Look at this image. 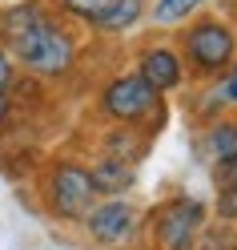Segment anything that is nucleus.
<instances>
[{"instance_id": "13", "label": "nucleus", "mask_w": 237, "mask_h": 250, "mask_svg": "<svg viewBox=\"0 0 237 250\" xmlns=\"http://www.w3.org/2000/svg\"><path fill=\"white\" fill-rule=\"evenodd\" d=\"M113 4H117V0H56V8L65 12V17L81 21V24H89V28L97 24V21H101Z\"/></svg>"}, {"instance_id": "12", "label": "nucleus", "mask_w": 237, "mask_h": 250, "mask_svg": "<svg viewBox=\"0 0 237 250\" xmlns=\"http://www.w3.org/2000/svg\"><path fill=\"white\" fill-rule=\"evenodd\" d=\"M201 8H205V0H153L149 21H153L157 28H177V24H185V21H193Z\"/></svg>"}, {"instance_id": "4", "label": "nucleus", "mask_w": 237, "mask_h": 250, "mask_svg": "<svg viewBox=\"0 0 237 250\" xmlns=\"http://www.w3.org/2000/svg\"><path fill=\"white\" fill-rule=\"evenodd\" d=\"M177 49L193 77H221L237 61V33L221 17H197L181 28Z\"/></svg>"}, {"instance_id": "2", "label": "nucleus", "mask_w": 237, "mask_h": 250, "mask_svg": "<svg viewBox=\"0 0 237 250\" xmlns=\"http://www.w3.org/2000/svg\"><path fill=\"white\" fill-rule=\"evenodd\" d=\"M209 222V202L197 194H169L145 210V246L149 250H197V238Z\"/></svg>"}, {"instance_id": "5", "label": "nucleus", "mask_w": 237, "mask_h": 250, "mask_svg": "<svg viewBox=\"0 0 237 250\" xmlns=\"http://www.w3.org/2000/svg\"><path fill=\"white\" fill-rule=\"evenodd\" d=\"M97 109L113 121V125H129V129H141L145 121L161 125L165 117V101L141 73H117L113 81L101 89Z\"/></svg>"}, {"instance_id": "20", "label": "nucleus", "mask_w": 237, "mask_h": 250, "mask_svg": "<svg viewBox=\"0 0 237 250\" xmlns=\"http://www.w3.org/2000/svg\"><path fill=\"white\" fill-rule=\"evenodd\" d=\"M233 250H237V238H233Z\"/></svg>"}, {"instance_id": "7", "label": "nucleus", "mask_w": 237, "mask_h": 250, "mask_svg": "<svg viewBox=\"0 0 237 250\" xmlns=\"http://www.w3.org/2000/svg\"><path fill=\"white\" fill-rule=\"evenodd\" d=\"M133 73H141L161 97L165 93H177L185 85V77H189L177 44H145V49L137 53V69Z\"/></svg>"}, {"instance_id": "15", "label": "nucleus", "mask_w": 237, "mask_h": 250, "mask_svg": "<svg viewBox=\"0 0 237 250\" xmlns=\"http://www.w3.org/2000/svg\"><path fill=\"white\" fill-rule=\"evenodd\" d=\"M213 222L237 230V186H229V190H217V198H213Z\"/></svg>"}, {"instance_id": "14", "label": "nucleus", "mask_w": 237, "mask_h": 250, "mask_svg": "<svg viewBox=\"0 0 237 250\" xmlns=\"http://www.w3.org/2000/svg\"><path fill=\"white\" fill-rule=\"evenodd\" d=\"M233 238H237V230H229V226H221V222H205V230H201V238H197V250H233Z\"/></svg>"}, {"instance_id": "11", "label": "nucleus", "mask_w": 237, "mask_h": 250, "mask_svg": "<svg viewBox=\"0 0 237 250\" xmlns=\"http://www.w3.org/2000/svg\"><path fill=\"white\" fill-rule=\"evenodd\" d=\"M145 149H149V142L141 137V129H129V125H113V133H109L105 146H101V153L121 158V162H133V166L145 158Z\"/></svg>"}, {"instance_id": "1", "label": "nucleus", "mask_w": 237, "mask_h": 250, "mask_svg": "<svg viewBox=\"0 0 237 250\" xmlns=\"http://www.w3.org/2000/svg\"><path fill=\"white\" fill-rule=\"evenodd\" d=\"M0 44L33 77H65L76 65V41L40 0L0 8Z\"/></svg>"}, {"instance_id": "6", "label": "nucleus", "mask_w": 237, "mask_h": 250, "mask_svg": "<svg viewBox=\"0 0 237 250\" xmlns=\"http://www.w3.org/2000/svg\"><path fill=\"white\" fill-rule=\"evenodd\" d=\"M81 230L101 250H129L145 242V210L133 198H97V206L85 214Z\"/></svg>"}, {"instance_id": "9", "label": "nucleus", "mask_w": 237, "mask_h": 250, "mask_svg": "<svg viewBox=\"0 0 237 250\" xmlns=\"http://www.w3.org/2000/svg\"><path fill=\"white\" fill-rule=\"evenodd\" d=\"M197 149L205 162H221L237 153V117H209V125L197 137Z\"/></svg>"}, {"instance_id": "19", "label": "nucleus", "mask_w": 237, "mask_h": 250, "mask_svg": "<svg viewBox=\"0 0 237 250\" xmlns=\"http://www.w3.org/2000/svg\"><path fill=\"white\" fill-rule=\"evenodd\" d=\"M8 117H12V93H0V129L8 125Z\"/></svg>"}, {"instance_id": "3", "label": "nucleus", "mask_w": 237, "mask_h": 250, "mask_svg": "<svg viewBox=\"0 0 237 250\" xmlns=\"http://www.w3.org/2000/svg\"><path fill=\"white\" fill-rule=\"evenodd\" d=\"M40 202H44V214L53 222L81 226L85 214L97 206V190H92L89 166L73 162V158L49 162L44 166V178H40Z\"/></svg>"}, {"instance_id": "10", "label": "nucleus", "mask_w": 237, "mask_h": 250, "mask_svg": "<svg viewBox=\"0 0 237 250\" xmlns=\"http://www.w3.org/2000/svg\"><path fill=\"white\" fill-rule=\"evenodd\" d=\"M145 12H149L145 0H117V4L92 24V33H101V37H125V33H133V28L145 21Z\"/></svg>"}, {"instance_id": "8", "label": "nucleus", "mask_w": 237, "mask_h": 250, "mask_svg": "<svg viewBox=\"0 0 237 250\" xmlns=\"http://www.w3.org/2000/svg\"><path fill=\"white\" fill-rule=\"evenodd\" d=\"M89 178H92V190H97V198H129L133 186H137V166L101 153V158L89 166Z\"/></svg>"}, {"instance_id": "16", "label": "nucleus", "mask_w": 237, "mask_h": 250, "mask_svg": "<svg viewBox=\"0 0 237 250\" xmlns=\"http://www.w3.org/2000/svg\"><path fill=\"white\" fill-rule=\"evenodd\" d=\"M209 182H213V190L237 186V153L233 158H221V162H209Z\"/></svg>"}, {"instance_id": "17", "label": "nucleus", "mask_w": 237, "mask_h": 250, "mask_svg": "<svg viewBox=\"0 0 237 250\" xmlns=\"http://www.w3.org/2000/svg\"><path fill=\"white\" fill-rule=\"evenodd\" d=\"M217 97H221V105H233L237 109V61L217 77Z\"/></svg>"}, {"instance_id": "18", "label": "nucleus", "mask_w": 237, "mask_h": 250, "mask_svg": "<svg viewBox=\"0 0 237 250\" xmlns=\"http://www.w3.org/2000/svg\"><path fill=\"white\" fill-rule=\"evenodd\" d=\"M12 85H17V61L0 44V93H12Z\"/></svg>"}]
</instances>
